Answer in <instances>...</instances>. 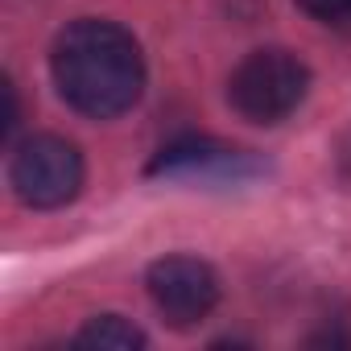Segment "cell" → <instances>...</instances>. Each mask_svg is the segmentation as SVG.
I'll list each match as a JSON object with an SVG mask.
<instances>
[{
    "instance_id": "cell-4",
    "label": "cell",
    "mask_w": 351,
    "mask_h": 351,
    "mask_svg": "<svg viewBox=\"0 0 351 351\" xmlns=\"http://www.w3.org/2000/svg\"><path fill=\"white\" fill-rule=\"evenodd\" d=\"M153 178H169V182H203V186H244L261 173V161L244 149H232L223 141L211 136H182L169 141L153 165Z\"/></svg>"
},
{
    "instance_id": "cell-5",
    "label": "cell",
    "mask_w": 351,
    "mask_h": 351,
    "mask_svg": "<svg viewBox=\"0 0 351 351\" xmlns=\"http://www.w3.org/2000/svg\"><path fill=\"white\" fill-rule=\"evenodd\" d=\"M149 298L173 326L203 322L219 302V277L199 256H165L149 269Z\"/></svg>"
},
{
    "instance_id": "cell-6",
    "label": "cell",
    "mask_w": 351,
    "mask_h": 351,
    "mask_svg": "<svg viewBox=\"0 0 351 351\" xmlns=\"http://www.w3.org/2000/svg\"><path fill=\"white\" fill-rule=\"evenodd\" d=\"M75 343L79 347H104V351H128V347H145V335L132 322H124L120 314H99L75 335Z\"/></svg>"
},
{
    "instance_id": "cell-2",
    "label": "cell",
    "mask_w": 351,
    "mask_h": 351,
    "mask_svg": "<svg viewBox=\"0 0 351 351\" xmlns=\"http://www.w3.org/2000/svg\"><path fill=\"white\" fill-rule=\"evenodd\" d=\"M310 91V71L289 50H252L228 79L232 108L252 124H277L302 108Z\"/></svg>"
},
{
    "instance_id": "cell-7",
    "label": "cell",
    "mask_w": 351,
    "mask_h": 351,
    "mask_svg": "<svg viewBox=\"0 0 351 351\" xmlns=\"http://www.w3.org/2000/svg\"><path fill=\"white\" fill-rule=\"evenodd\" d=\"M302 13H310L314 21L326 25H347L351 21V0H293Z\"/></svg>"
},
{
    "instance_id": "cell-3",
    "label": "cell",
    "mask_w": 351,
    "mask_h": 351,
    "mask_svg": "<svg viewBox=\"0 0 351 351\" xmlns=\"http://www.w3.org/2000/svg\"><path fill=\"white\" fill-rule=\"evenodd\" d=\"M9 182L25 207H66L83 186V157L62 136H29L13 153Z\"/></svg>"
},
{
    "instance_id": "cell-1",
    "label": "cell",
    "mask_w": 351,
    "mask_h": 351,
    "mask_svg": "<svg viewBox=\"0 0 351 351\" xmlns=\"http://www.w3.org/2000/svg\"><path fill=\"white\" fill-rule=\"evenodd\" d=\"M50 71L62 99L91 120H112L128 112L145 91V58L136 38L95 17L75 21L58 34Z\"/></svg>"
}]
</instances>
